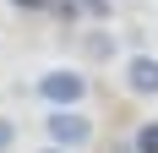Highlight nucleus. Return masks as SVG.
I'll list each match as a JSON object with an SVG mask.
<instances>
[{
  "instance_id": "f257e3e1",
  "label": "nucleus",
  "mask_w": 158,
  "mask_h": 153,
  "mask_svg": "<svg viewBox=\"0 0 158 153\" xmlns=\"http://www.w3.org/2000/svg\"><path fill=\"white\" fill-rule=\"evenodd\" d=\"M49 148H65V153H77L82 142L93 137V120L82 115V109H49Z\"/></svg>"
},
{
  "instance_id": "f03ea898",
  "label": "nucleus",
  "mask_w": 158,
  "mask_h": 153,
  "mask_svg": "<svg viewBox=\"0 0 158 153\" xmlns=\"http://www.w3.org/2000/svg\"><path fill=\"white\" fill-rule=\"evenodd\" d=\"M38 93H44L55 109H77V98L87 93V76L71 71V66H60V71H44V76H38Z\"/></svg>"
},
{
  "instance_id": "7ed1b4c3",
  "label": "nucleus",
  "mask_w": 158,
  "mask_h": 153,
  "mask_svg": "<svg viewBox=\"0 0 158 153\" xmlns=\"http://www.w3.org/2000/svg\"><path fill=\"white\" fill-rule=\"evenodd\" d=\"M126 88L131 93H158V60L153 55H131L126 60Z\"/></svg>"
},
{
  "instance_id": "20e7f679",
  "label": "nucleus",
  "mask_w": 158,
  "mask_h": 153,
  "mask_svg": "<svg viewBox=\"0 0 158 153\" xmlns=\"http://www.w3.org/2000/svg\"><path fill=\"white\" fill-rule=\"evenodd\" d=\"M131 148H136V153H158V120H142V126H136Z\"/></svg>"
},
{
  "instance_id": "39448f33",
  "label": "nucleus",
  "mask_w": 158,
  "mask_h": 153,
  "mask_svg": "<svg viewBox=\"0 0 158 153\" xmlns=\"http://www.w3.org/2000/svg\"><path fill=\"white\" fill-rule=\"evenodd\" d=\"M49 11H55V16H60V22H65V28H71V22H77V16H82V6H77V0H55Z\"/></svg>"
},
{
  "instance_id": "423d86ee",
  "label": "nucleus",
  "mask_w": 158,
  "mask_h": 153,
  "mask_svg": "<svg viewBox=\"0 0 158 153\" xmlns=\"http://www.w3.org/2000/svg\"><path fill=\"white\" fill-rule=\"evenodd\" d=\"M11 142H16V120H6V115H0V153L11 148Z\"/></svg>"
},
{
  "instance_id": "0eeeda50",
  "label": "nucleus",
  "mask_w": 158,
  "mask_h": 153,
  "mask_svg": "<svg viewBox=\"0 0 158 153\" xmlns=\"http://www.w3.org/2000/svg\"><path fill=\"white\" fill-rule=\"evenodd\" d=\"M77 6H82L87 16H109V0H77Z\"/></svg>"
},
{
  "instance_id": "6e6552de",
  "label": "nucleus",
  "mask_w": 158,
  "mask_h": 153,
  "mask_svg": "<svg viewBox=\"0 0 158 153\" xmlns=\"http://www.w3.org/2000/svg\"><path fill=\"white\" fill-rule=\"evenodd\" d=\"M16 11H49V6H55V0H11Z\"/></svg>"
},
{
  "instance_id": "1a4fd4ad",
  "label": "nucleus",
  "mask_w": 158,
  "mask_h": 153,
  "mask_svg": "<svg viewBox=\"0 0 158 153\" xmlns=\"http://www.w3.org/2000/svg\"><path fill=\"white\" fill-rule=\"evenodd\" d=\"M109 153H136V148H126V142H120V148H109Z\"/></svg>"
},
{
  "instance_id": "9d476101",
  "label": "nucleus",
  "mask_w": 158,
  "mask_h": 153,
  "mask_svg": "<svg viewBox=\"0 0 158 153\" xmlns=\"http://www.w3.org/2000/svg\"><path fill=\"white\" fill-rule=\"evenodd\" d=\"M44 153H65V148H44Z\"/></svg>"
}]
</instances>
